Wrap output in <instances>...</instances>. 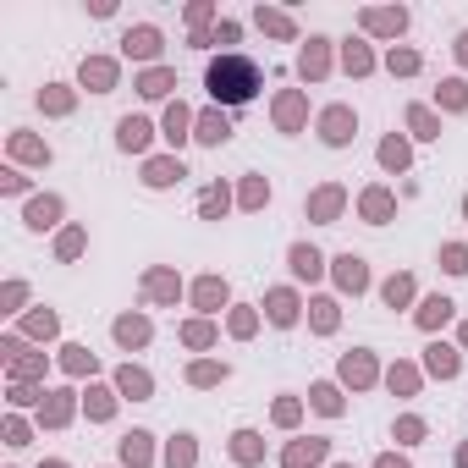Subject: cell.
<instances>
[{"label": "cell", "mask_w": 468, "mask_h": 468, "mask_svg": "<svg viewBox=\"0 0 468 468\" xmlns=\"http://www.w3.org/2000/svg\"><path fill=\"white\" fill-rule=\"evenodd\" d=\"M204 83H210V94L220 105H248L259 94V66L248 55H220V61H210Z\"/></svg>", "instance_id": "obj_1"}, {"label": "cell", "mask_w": 468, "mask_h": 468, "mask_svg": "<svg viewBox=\"0 0 468 468\" xmlns=\"http://www.w3.org/2000/svg\"><path fill=\"white\" fill-rule=\"evenodd\" d=\"M319 127H325V144H347V138H353V110H325V122H319Z\"/></svg>", "instance_id": "obj_2"}, {"label": "cell", "mask_w": 468, "mask_h": 468, "mask_svg": "<svg viewBox=\"0 0 468 468\" xmlns=\"http://www.w3.org/2000/svg\"><path fill=\"white\" fill-rule=\"evenodd\" d=\"M336 281L347 287V292H358L363 281H369V270H363V259H358V254H341V259H336Z\"/></svg>", "instance_id": "obj_3"}, {"label": "cell", "mask_w": 468, "mask_h": 468, "mask_svg": "<svg viewBox=\"0 0 468 468\" xmlns=\"http://www.w3.org/2000/svg\"><path fill=\"white\" fill-rule=\"evenodd\" d=\"M122 44H127V55H138V61H149L154 50H160V33H154V28H132V33H127Z\"/></svg>", "instance_id": "obj_4"}, {"label": "cell", "mask_w": 468, "mask_h": 468, "mask_svg": "<svg viewBox=\"0 0 468 468\" xmlns=\"http://www.w3.org/2000/svg\"><path fill=\"white\" fill-rule=\"evenodd\" d=\"M116 132H122V149H144L149 144V122H138V116H127Z\"/></svg>", "instance_id": "obj_5"}, {"label": "cell", "mask_w": 468, "mask_h": 468, "mask_svg": "<svg viewBox=\"0 0 468 468\" xmlns=\"http://www.w3.org/2000/svg\"><path fill=\"white\" fill-rule=\"evenodd\" d=\"M270 319H276V325H292V319H298V298H292V292H270Z\"/></svg>", "instance_id": "obj_6"}, {"label": "cell", "mask_w": 468, "mask_h": 468, "mask_svg": "<svg viewBox=\"0 0 468 468\" xmlns=\"http://www.w3.org/2000/svg\"><path fill=\"white\" fill-rule=\"evenodd\" d=\"M319 457H325V441H309V447L287 452V468H309V463H319Z\"/></svg>", "instance_id": "obj_7"}, {"label": "cell", "mask_w": 468, "mask_h": 468, "mask_svg": "<svg viewBox=\"0 0 468 468\" xmlns=\"http://www.w3.org/2000/svg\"><path fill=\"white\" fill-rule=\"evenodd\" d=\"M122 457H127V463H149V435H144V430H132L127 441H122Z\"/></svg>", "instance_id": "obj_8"}, {"label": "cell", "mask_w": 468, "mask_h": 468, "mask_svg": "<svg viewBox=\"0 0 468 468\" xmlns=\"http://www.w3.org/2000/svg\"><path fill=\"white\" fill-rule=\"evenodd\" d=\"M176 176H182V160H176V166H171V160H154L149 166V188H166V182H176Z\"/></svg>", "instance_id": "obj_9"}, {"label": "cell", "mask_w": 468, "mask_h": 468, "mask_svg": "<svg viewBox=\"0 0 468 468\" xmlns=\"http://www.w3.org/2000/svg\"><path fill=\"white\" fill-rule=\"evenodd\" d=\"M292 270H298V276H319V254L298 243V248H292Z\"/></svg>", "instance_id": "obj_10"}, {"label": "cell", "mask_w": 468, "mask_h": 468, "mask_svg": "<svg viewBox=\"0 0 468 468\" xmlns=\"http://www.w3.org/2000/svg\"><path fill=\"white\" fill-rule=\"evenodd\" d=\"M171 468H193V435H176L171 441V457H166Z\"/></svg>", "instance_id": "obj_11"}, {"label": "cell", "mask_w": 468, "mask_h": 468, "mask_svg": "<svg viewBox=\"0 0 468 468\" xmlns=\"http://www.w3.org/2000/svg\"><path fill=\"white\" fill-rule=\"evenodd\" d=\"M116 336L127 341V347H138V341L149 336V325H144V319H116Z\"/></svg>", "instance_id": "obj_12"}, {"label": "cell", "mask_w": 468, "mask_h": 468, "mask_svg": "<svg viewBox=\"0 0 468 468\" xmlns=\"http://www.w3.org/2000/svg\"><path fill=\"white\" fill-rule=\"evenodd\" d=\"M430 369L435 375H457V353L452 347H430Z\"/></svg>", "instance_id": "obj_13"}, {"label": "cell", "mask_w": 468, "mask_h": 468, "mask_svg": "<svg viewBox=\"0 0 468 468\" xmlns=\"http://www.w3.org/2000/svg\"><path fill=\"white\" fill-rule=\"evenodd\" d=\"M226 116H204V122H198V138H204V144H220V138H226Z\"/></svg>", "instance_id": "obj_14"}, {"label": "cell", "mask_w": 468, "mask_h": 468, "mask_svg": "<svg viewBox=\"0 0 468 468\" xmlns=\"http://www.w3.org/2000/svg\"><path fill=\"white\" fill-rule=\"evenodd\" d=\"M83 83H94L100 94H105V88H110V61H88L83 66Z\"/></svg>", "instance_id": "obj_15"}, {"label": "cell", "mask_w": 468, "mask_h": 468, "mask_svg": "<svg viewBox=\"0 0 468 468\" xmlns=\"http://www.w3.org/2000/svg\"><path fill=\"white\" fill-rule=\"evenodd\" d=\"M341 375H347V381H353V385H363V381H369V375H375V369H369V358H363V353H358V358H347V363H341Z\"/></svg>", "instance_id": "obj_16"}, {"label": "cell", "mask_w": 468, "mask_h": 468, "mask_svg": "<svg viewBox=\"0 0 468 468\" xmlns=\"http://www.w3.org/2000/svg\"><path fill=\"white\" fill-rule=\"evenodd\" d=\"M314 408H319V413H341V397H336V385H314Z\"/></svg>", "instance_id": "obj_17"}, {"label": "cell", "mask_w": 468, "mask_h": 468, "mask_svg": "<svg viewBox=\"0 0 468 468\" xmlns=\"http://www.w3.org/2000/svg\"><path fill=\"white\" fill-rule=\"evenodd\" d=\"M325 72V50H319V39H309V55H303V78H319Z\"/></svg>", "instance_id": "obj_18"}, {"label": "cell", "mask_w": 468, "mask_h": 468, "mask_svg": "<svg viewBox=\"0 0 468 468\" xmlns=\"http://www.w3.org/2000/svg\"><path fill=\"white\" fill-rule=\"evenodd\" d=\"M447 314H452V303H447V298H430L425 309H419V319H425V325H441Z\"/></svg>", "instance_id": "obj_19"}, {"label": "cell", "mask_w": 468, "mask_h": 468, "mask_svg": "<svg viewBox=\"0 0 468 468\" xmlns=\"http://www.w3.org/2000/svg\"><path fill=\"white\" fill-rule=\"evenodd\" d=\"M182 127H188V110H182V105H171V116H166V132H171V144H182V138H188Z\"/></svg>", "instance_id": "obj_20"}, {"label": "cell", "mask_w": 468, "mask_h": 468, "mask_svg": "<svg viewBox=\"0 0 468 468\" xmlns=\"http://www.w3.org/2000/svg\"><path fill=\"white\" fill-rule=\"evenodd\" d=\"M122 391H132V397H149V375H138V369H122Z\"/></svg>", "instance_id": "obj_21"}, {"label": "cell", "mask_w": 468, "mask_h": 468, "mask_svg": "<svg viewBox=\"0 0 468 468\" xmlns=\"http://www.w3.org/2000/svg\"><path fill=\"white\" fill-rule=\"evenodd\" d=\"M408 292H413V281H408V276L385 281V303H391V309H397V303H408Z\"/></svg>", "instance_id": "obj_22"}, {"label": "cell", "mask_w": 468, "mask_h": 468, "mask_svg": "<svg viewBox=\"0 0 468 468\" xmlns=\"http://www.w3.org/2000/svg\"><path fill=\"white\" fill-rule=\"evenodd\" d=\"M403 22H408V11H369V28H385V33L403 28Z\"/></svg>", "instance_id": "obj_23"}, {"label": "cell", "mask_w": 468, "mask_h": 468, "mask_svg": "<svg viewBox=\"0 0 468 468\" xmlns=\"http://www.w3.org/2000/svg\"><path fill=\"white\" fill-rule=\"evenodd\" d=\"M363 210H369V220H385L391 198H385V193H363Z\"/></svg>", "instance_id": "obj_24"}, {"label": "cell", "mask_w": 468, "mask_h": 468, "mask_svg": "<svg viewBox=\"0 0 468 468\" xmlns=\"http://www.w3.org/2000/svg\"><path fill=\"white\" fill-rule=\"evenodd\" d=\"M50 215H55V198H39V204L28 210V226H50Z\"/></svg>", "instance_id": "obj_25"}, {"label": "cell", "mask_w": 468, "mask_h": 468, "mask_svg": "<svg viewBox=\"0 0 468 468\" xmlns=\"http://www.w3.org/2000/svg\"><path fill=\"white\" fill-rule=\"evenodd\" d=\"M237 457H243V463H254V457H259V435L243 430V435H237Z\"/></svg>", "instance_id": "obj_26"}, {"label": "cell", "mask_w": 468, "mask_h": 468, "mask_svg": "<svg viewBox=\"0 0 468 468\" xmlns=\"http://www.w3.org/2000/svg\"><path fill=\"white\" fill-rule=\"evenodd\" d=\"M381 160H385V166H397V171H403V166H408V149L397 144V138H391V144L381 149Z\"/></svg>", "instance_id": "obj_27"}, {"label": "cell", "mask_w": 468, "mask_h": 468, "mask_svg": "<svg viewBox=\"0 0 468 468\" xmlns=\"http://www.w3.org/2000/svg\"><path fill=\"white\" fill-rule=\"evenodd\" d=\"M336 204H341V193H336V188H325V193L314 198V215H336Z\"/></svg>", "instance_id": "obj_28"}, {"label": "cell", "mask_w": 468, "mask_h": 468, "mask_svg": "<svg viewBox=\"0 0 468 468\" xmlns=\"http://www.w3.org/2000/svg\"><path fill=\"white\" fill-rule=\"evenodd\" d=\"M220 375H226V363H220V369H215V363H198V369H193V381H198V385H215Z\"/></svg>", "instance_id": "obj_29"}, {"label": "cell", "mask_w": 468, "mask_h": 468, "mask_svg": "<svg viewBox=\"0 0 468 468\" xmlns=\"http://www.w3.org/2000/svg\"><path fill=\"white\" fill-rule=\"evenodd\" d=\"M220 298H226L220 281H198V303H220Z\"/></svg>", "instance_id": "obj_30"}, {"label": "cell", "mask_w": 468, "mask_h": 468, "mask_svg": "<svg viewBox=\"0 0 468 468\" xmlns=\"http://www.w3.org/2000/svg\"><path fill=\"white\" fill-rule=\"evenodd\" d=\"M413 66H419L413 50H391V72H413Z\"/></svg>", "instance_id": "obj_31"}, {"label": "cell", "mask_w": 468, "mask_h": 468, "mask_svg": "<svg viewBox=\"0 0 468 468\" xmlns=\"http://www.w3.org/2000/svg\"><path fill=\"white\" fill-rule=\"evenodd\" d=\"M314 325H319V331H331V325H336V309H331V303H314Z\"/></svg>", "instance_id": "obj_32"}, {"label": "cell", "mask_w": 468, "mask_h": 468, "mask_svg": "<svg viewBox=\"0 0 468 468\" xmlns=\"http://www.w3.org/2000/svg\"><path fill=\"white\" fill-rule=\"evenodd\" d=\"M166 88H171L166 72H149V78H144V94H166Z\"/></svg>", "instance_id": "obj_33"}, {"label": "cell", "mask_w": 468, "mask_h": 468, "mask_svg": "<svg viewBox=\"0 0 468 468\" xmlns=\"http://www.w3.org/2000/svg\"><path fill=\"white\" fill-rule=\"evenodd\" d=\"M447 270H457V276H463V270H468V248H447Z\"/></svg>", "instance_id": "obj_34"}, {"label": "cell", "mask_w": 468, "mask_h": 468, "mask_svg": "<svg viewBox=\"0 0 468 468\" xmlns=\"http://www.w3.org/2000/svg\"><path fill=\"white\" fill-rule=\"evenodd\" d=\"M226 210V193H204V215H220Z\"/></svg>", "instance_id": "obj_35"}, {"label": "cell", "mask_w": 468, "mask_h": 468, "mask_svg": "<svg viewBox=\"0 0 468 468\" xmlns=\"http://www.w3.org/2000/svg\"><path fill=\"white\" fill-rule=\"evenodd\" d=\"M88 413H94V419H105V413H110V397H105V391H94V403H88Z\"/></svg>", "instance_id": "obj_36"}, {"label": "cell", "mask_w": 468, "mask_h": 468, "mask_svg": "<svg viewBox=\"0 0 468 468\" xmlns=\"http://www.w3.org/2000/svg\"><path fill=\"white\" fill-rule=\"evenodd\" d=\"M347 66H353V72H363V66H369V55H363L358 44H347Z\"/></svg>", "instance_id": "obj_37"}, {"label": "cell", "mask_w": 468, "mask_h": 468, "mask_svg": "<svg viewBox=\"0 0 468 468\" xmlns=\"http://www.w3.org/2000/svg\"><path fill=\"white\" fill-rule=\"evenodd\" d=\"M381 468H408V463H397V457H381Z\"/></svg>", "instance_id": "obj_38"}, {"label": "cell", "mask_w": 468, "mask_h": 468, "mask_svg": "<svg viewBox=\"0 0 468 468\" xmlns=\"http://www.w3.org/2000/svg\"><path fill=\"white\" fill-rule=\"evenodd\" d=\"M457 44H463V61H468V33H463V39H457Z\"/></svg>", "instance_id": "obj_39"}, {"label": "cell", "mask_w": 468, "mask_h": 468, "mask_svg": "<svg viewBox=\"0 0 468 468\" xmlns=\"http://www.w3.org/2000/svg\"><path fill=\"white\" fill-rule=\"evenodd\" d=\"M50 468H61V463H50Z\"/></svg>", "instance_id": "obj_40"}, {"label": "cell", "mask_w": 468, "mask_h": 468, "mask_svg": "<svg viewBox=\"0 0 468 468\" xmlns=\"http://www.w3.org/2000/svg\"><path fill=\"white\" fill-rule=\"evenodd\" d=\"M463 210H468V204H463Z\"/></svg>", "instance_id": "obj_41"}]
</instances>
